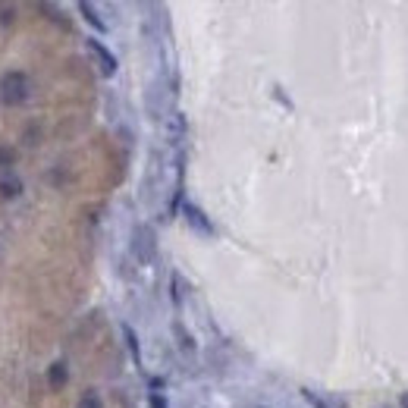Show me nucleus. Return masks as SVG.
<instances>
[{
    "label": "nucleus",
    "mask_w": 408,
    "mask_h": 408,
    "mask_svg": "<svg viewBox=\"0 0 408 408\" xmlns=\"http://www.w3.org/2000/svg\"><path fill=\"white\" fill-rule=\"evenodd\" d=\"M79 13H82V19H85V22L98 31V35H104V31L110 29V25L100 19V13H98V6H94V3H79Z\"/></svg>",
    "instance_id": "6"
},
{
    "label": "nucleus",
    "mask_w": 408,
    "mask_h": 408,
    "mask_svg": "<svg viewBox=\"0 0 408 408\" xmlns=\"http://www.w3.org/2000/svg\"><path fill=\"white\" fill-rule=\"evenodd\" d=\"M13 163V151L10 148H0V167H10Z\"/></svg>",
    "instance_id": "13"
},
{
    "label": "nucleus",
    "mask_w": 408,
    "mask_h": 408,
    "mask_svg": "<svg viewBox=\"0 0 408 408\" xmlns=\"http://www.w3.org/2000/svg\"><path fill=\"white\" fill-rule=\"evenodd\" d=\"M19 188H22V186H19V179H16V176H10V179H6V176H3V179H0V192H3L6 198H16V195H19Z\"/></svg>",
    "instance_id": "10"
},
{
    "label": "nucleus",
    "mask_w": 408,
    "mask_h": 408,
    "mask_svg": "<svg viewBox=\"0 0 408 408\" xmlns=\"http://www.w3.org/2000/svg\"><path fill=\"white\" fill-rule=\"evenodd\" d=\"M399 408H408V389L405 393H399Z\"/></svg>",
    "instance_id": "14"
},
{
    "label": "nucleus",
    "mask_w": 408,
    "mask_h": 408,
    "mask_svg": "<svg viewBox=\"0 0 408 408\" xmlns=\"http://www.w3.org/2000/svg\"><path fill=\"white\" fill-rule=\"evenodd\" d=\"M301 395L311 408H349V402L336 393H320V389H311V386H301Z\"/></svg>",
    "instance_id": "4"
},
{
    "label": "nucleus",
    "mask_w": 408,
    "mask_h": 408,
    "mask_svg": "<svg viewBox=\"0 0 408 408\" xmlns=\"http://www.w3.org/2000/svg\"><path fill=\"white\" fill-rule=\"evenodd\" d=\"M173 333H176V339H179V349L192 355V352H195V339L188 336V333H186V326H182L179 320H176V324H173Z\"/></svg>",
    "instance_id": "7"
},
{
    "label": "nucleus",
    "mask_w": 408,
    "mask_h": 408,
    "mask_svg": "<svg viewBox=\"0 0 408 408\" xmlns=\"http://www.w3.org/2000/svg\"><path fill=\"white\" fill-rule=\"evenodd\" d=\"M47 383H50V386H54V389L66 383V368H63V361L50 364V370H47Z\"/></svg>",
    "instance_id": "9"
},
{
    "label": "nucleus",
    "mask_w": 408,
    "mask_h": 408,
    "mask_svg": "<svg viewBox=\"0 0 408 408\" xmlns=\"http://www.w3.org/2000/svg\"><path fill=\"white\" fill-rule=\"evenodd\" d=\"M123 336H126V345H129V355L135 358V364H142V355H138V336L129 324H123Z\"/></svg>",
    "instance_id": "8"
},
{
    "label": "nucleus",
    "mask_w": 408,
    "mask_h": 408,
    "mask_svg": "<svg viewBox=\"0 0 408 408\" xmlns=\"http://www.w3.org/2000/svg\"><path fill=\"white\" fill-rule=\"evenodd\" d=\"M182 217H186V223L192 226V232H198L201 239H213V236H217V226L211 223V217H207L198 204H192V201H186V204H182Z\"/></svg>",
    "instance_id": "3"
},
{
    "label": "nucleus",
    "mask_w": 408,
    "mask_h": 408,
    "mask_svg": "<svg viewBox=\"0 0 408 408\" xmlns=\"http://www.w3.org/2000/svg\"><path fill=\"white\" fill-rule=\"evenodd\" d=\"M0 98L10 107L25 104V100H29V79H25V73H19V69L6 73L3 79H0Z\"/></svg>",
    "instance_id": "2"
},
{
    "label": "nucleus",
    "mask_w": 408,
    "mask_h": 408,
    "mask_svg": "<svg viewBox=\"0 0 408 408\" xmlns=\"http://www.w3.org/2000/svg\"><path fill=\"white\" fill-rule=\"evenodd\" d=\"M132 255H135V261L138 264H154V257H157V232H154V226H148V223H138L135 226V232H132Z\"/></svg>",
    "instance_id": "1"
},
{
    "label": "nucleus",
    "mask_w": 408,
    "mask_h": 408,
    "mask_svg": "<svg viewBox=\"0 0 408 408\" xmlns=\"http://www.w3.org/2000/svg\"><path fill=\"white\" fill-rule=\"evenodd\" d=\"M85 47L91 50V56H94V60H98V66H100V73H104V75H113V73H116V69H119L116 56H113L110 50H107L104 44L98 41V38H85Z\"/></svg>",
    "instance_id": "5"
},
{
    "label": "nucleus",
    "mask_w": 408,
    "mask_h": 408,
    "mask_svg": "<svg viewBox=\"0 0 408 408\" xmlns=\"http://www.w3.org/2000/svg\"><path fill=\"white\" fill-rule=\"evenodd\" d=\"M148 405H151V408H169V405H167V399H163V395H157V393H151V395H148Z\"/></svg>",
    "instance_id": "12"
},
{
    "label": "nucleus",
    "mask_w": 408,
    "mask_h": 408,
    "mask_svg": "<svg viewBox=\"0 0 408 408\" xmlns=\"http://www.w3.org/2000/svg\"><path fill=\"white\" fill-rule=\"evenodd\" d=\"M261 408H264V405H261Z\"/></svg>",
    "instance_id": "15"
},
{
    "label": "nucleus",
    "mask_w": 408,
    "mask_h": 408,
    "mask_svg": "<svg viewBox=\"0 0 408 408\" xmlns=\"http://www.w3.org/2000/svg\"><path fill=\"white\" fill-rule=\"evenodd\" d=\"M79 408H100V399H98V393H85V395H82Z\"/></svg>",
    "instance_id": "11"
}]
</instances>
